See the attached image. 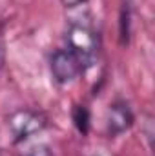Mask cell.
Instances as JSON below:
<instances>
[{"label":"cell","mask_w":155,"mask_h":156,"mask_svg":"<svg viewBox=\"0 0 155 156\" xmlns=\"http://www.w3.org/2000/svg\"><path fill=\"white\" fill-rule=\"evenodd\" d=\"M66 44H68L66 49L77 55L84 66H89L99 53V35L91 27L82 24H73L68 29Z\"/></svg>","instance_id":"obj_1"},{"label":"cell","mask_w":155,"mask_h":156,"mask_svg":"<svg viewBox=\"0 0 155 156\" xmlns=\"http://www.w3.org/2000/svg\"><path fill=\"white\" fill-rule=\"evenodd\" d=\"M49 69H51V76L57 83L66 85L77 80L84 73L86 66L70 49H57L49 58Z\"/></svg>","instance_id":"obj_2"},{"label":"cell","mask_w":155,"mask_h":156,"mask_svg":"<svg viewBox=\"0 0 155 156\" xmlns=\"http://www.w3.org/2000/svg\"><path fill=\"white\" fill-rule=\"evenodd\" d=\"M7 127L13 134V142L20 144L26 142L29 138H33L35 134H39L40 131H44L46 127V118L37 111L31 109H20L17 113H13L7 120Z\"/></svg>","instance_id":"obj_3"},{"label":"cell","mask_w":155,"mask_h":156,"mask_svg":"<svg viewBox=\"0 0 155 156\" xmlns=\"http://www.w3.org/2000/svg\"><path fill=\"white\" fill-rule=\"evenodd\" d=\"M133 123V113L130 105L122 100H117L110 105L108 116H106V131L110 136H119L124 131H128Z\"/></svg>","instance_id":"obj_4"},{"label":"cell","mask_w":155,"mask_h":156,"mask_svg":"<svg viewBox=\"0 0 155 156\" xmlns=\"http://www.w3.org/2000/svg\"><path fill=\"white\" fill-rule=\"evenodd\" d=\"M71 120H73V125L77 127V131L80 134H88L89 133L91 115H89V109L86 105H75L73 111H71Z\"/></svg>","instance_id":"obj_5"},{"label":"cell","mask_w":155,"mask_h":156,"mask_svg":"<svg viewBox=\"0 0 155 156\" xmlns=\"http://www.w3.org/2000/svg\"><path fill=\"white\" fill-rule=\"evenodd\" d=\"M120 42L122 44H128L130 42V33H131V13H130V5L124 4L122 9H120Z\"/></svg>","instance_id":"obj_6"},{"label":"cell","mask_w":155,"mask_h":156,"mask_svg":"<svg viewBox=\"0 0 155 156\" xmlns=\"http://www.w3.org/2000/svg\"><path fill=\"white\" fill-rule=\"evenodd\" d=\"M22 156H55V153L47 144H37L26 149V153H22Z\"/></svg>","instance_id":"obj_7"},{"label":"cell","mask_w":155,"mask_h":156,"mask_svg":"<svg viewBox=\"0 0 155 156\" xmlns=\"http://www.w3.org/2000/svg\"><path fill=\"white\" fill-rule=\"evenodd\" d=\"M60 2H62V4H64L66 7H70V9H71V7H78V5L86 4L88 0H60Z\"/></svg>","instance_id":"obj_8"}]
</instances>
